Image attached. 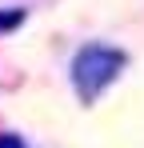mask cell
Listing matches in <instances>:
<instances>
[{
  "instance_id": "obj_1",
  "label": "cell",
  "mask_w": 144,
  "mask_h": 148,
  "mask_svg": "<svg viewBox=\"0 0 144 148\" xmlns=\"http://www.w3.org/2000/svg\"><path fill=\"white\" fill-rule=\"evenodd\" d=\"M124 68H128V52L124 48L108 44V40L80 44L76 56H72V64H68V80H72L76 100H80V104H96V100L116 84V76L124 72Z\"/></svg>"
},
{
  "instance_id": "obj_2",
  "label": "cell",
  "mask_w": 144,
  "mask_h": 148,
  "mask_svg": "<svg viewBox=\"0 0 144 148\" xmlns=\"http://www.w3.org/2000/svg\"><path fill=\"white\" fill-rule=\"evenodd\" d=\"M24 24V8L16 4V8H0V32H12V28Z\"/></svg>"
},
{
  "instance_id": "obj_3",
  "label": "cell",
  "mask_w": 144,
  "mask_h": 148,
  "mask_svg": "<svg viewBox=\"0 0 144 148\" xmlns=\"http://www.w3.org/2000/svg\"><path fill=\"white\" fill-rule=\"evenodd\" d=\"M0 148H24V140L16 132H0Z\"/></svg>"
}]
</instances>
